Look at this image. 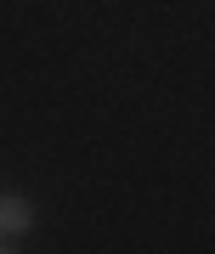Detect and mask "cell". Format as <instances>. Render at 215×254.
I'll list each match as a JSON object with an SVG mask.
<instances>
[{"instance_id":"cell-2","label":"cell","mask_w":215,"mask_h":254,"mask_svg":"<svg viewBox=\"0 0 215 254\" xmlns=\"http://www.w3.org/2000/svg\"><path fill=\"white\" fill-rule=\"evenodd\" d=\"M0 254H17V249H6V243H0Z\"/></svg>"},{"instance_id":"cell-1","label":"cell","mask_w":215,"mask_h":254,"mask_svg":"<svg viewBox=\"0 0 215 254\" xmlns=\"http://www.w3.org/2000/svg\"><path fill=\"white\" fill-rule=\"evenodd\" d=\"M28 226H34V203H28L23 192H6V198H0V237H17Z\"/></svg>"}]
</instances>
